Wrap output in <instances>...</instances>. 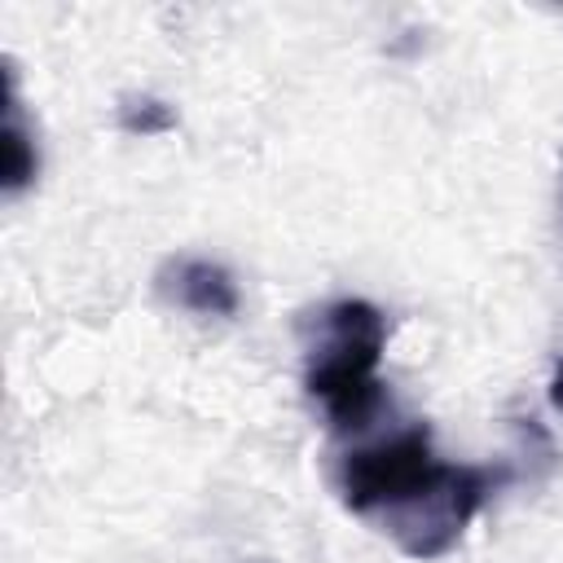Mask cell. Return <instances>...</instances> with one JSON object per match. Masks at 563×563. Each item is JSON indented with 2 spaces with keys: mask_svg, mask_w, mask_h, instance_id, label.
<instances>
[{
  "mask_svg": "<svg viewBox=\"0 0 563 563\" xmlns=\"http://www.w3.org/2000/svg\"><path fill=\"white\" fill-rule=\"evenodd\" d=\"M158 295L185 312L198 317H233L238 312V282L224 264L202 260V255H176L158 268L154 277Z\"/></svg>",
  "mask_w": 563,
  "mask_h": 563,
  "instance_id": "obj_4",
  "label": "cell"
},
{
  "mask_svg": "<svg viewBox=\"0 0 563 563\" xmlns=\"http://www.w3.org/2000/svg\"><path fill=\"white\" fill-rule=\"evenodd\" d=\"M387 317L369 299H334L303 325V387L339 435H356L383 409L378 361Z\"/></svg>",
  "mask_w": 563,
  "mask_h": 563,
  "instance_id": "obj_1",
  "label": "cell"
},
{
  "mask_svg": "<svg viewBox=\"0 0 563 563\" xmlns=\"http://www.w3.org/2000/svg\"><path fill=\"white\" fill-rule=\"evenodd\" d=\"M497 484H501V471L440 462L422 488H413L405 501L387 506L374 523L396 541L400 554L427 563V559L449 554L462 541V532L484 510V501Z\"/></svg>",
  "mask_w": 563,
  "mask_h": 563,
  "instance_id": "obj_2",
  "label": "cell"
},
{
  "mask_svg": "<svg viewBox=\"0 0 563 563\" xmlns=\"http://www.w3.org/2000/svg\"><path fill=\"white\" fill-rule=\"evenodd\" d=\"M550 400H554V409L563 413V361L554 365V378H550Z\"/></svg>",
  "mask_w": 563,
  "mask_h": 563,
  "instance_id": "obj_7",
  "label": "cell"
},
{
  "mask_svg": "<svg viewBox=\"0 0 563 563\" xmlns=\"http://www.w3.org/2000/svg\"><path fill=\"white\" fill-rule=\"evenodd\" d=\"M119 128L132 132V136H158V132H172L176 128V110L158 97H123L119 101Z\"/></svg>",
  "mask_w": 563,
  "mask_h": 563,
  "instance_id": "obj_6",
  "label": "cell"
},
{
  "mask_svg": "<svg viewBox=\"0 0 563 563\" xmlns=\"http://www.w3.org/2000/svg\"><path fill=\"white\" fill-rule=\"evenodd\" d=\"M435 466H440V457L431 453V431L422 422H413V427H400L391 435L347 449L339 457L334 488L352 515L378 519L387 506H396L413 488H422L435 475Z\"/></svg>",
  "mask_w": 563,
  "mask_h": 563,
  "instance_id": "obj_3",
  "label": "cell"
},
{
  "mask_svg": "<svg viewBox=\"0 0 563 563\" xmlns=\"http://www.w3.org/2000/svg\"><path fill=\"white\" fill-rule=\"evenodd\" d=\"M0 141H4V194L13 198V194H22L31 180H35V172H40V154H35V141H31V128H26V119H22V101H18V75H13V66L4 62V132H0Z\"/></svg>",
  "mask_w": 563,
  "mask_h": 563,
  "instance_id": "obj_5",
  "label": "cell"
}]
</instances>
